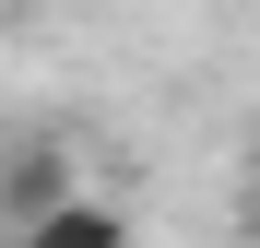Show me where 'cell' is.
I'll use <instances>...</instances> for the list:
<instances>
[{"label":"cell","mask_w":260,"mask_h":248,"mask_svg":"<svg viewBox=\"0 0 260 248\" xmlns=\"http://www.w3.org/2000/svg\"><path fill=\"white\" fill-rule=\"evenodd\" d=\"M248 248H260V189H248Z\"/></svg>","instance_id":"3957f363"},{"label":"cell","mask_w":260,"mask_h":248,"mask_svg":"<svg viewBox=\"0 0 260 248\" xmlns=\"http://www.w3.org/2000/svg\"><path fill=\"white\" fill-rule=\"evenodd\" d=\"M0 248H142V225H130V201H107V189H71V201H48L36 225H12Z\"/></svg>","instance_id":"7a4b0ae2"},{"label":"cell","mask_w":260,"mask_h":248,"mask_svg":"<svg viewBox=\"0 0 260 248\" xmlns=\"http://www.w3.org/2000/svg\"><path fill=\"white\" fill-rule=\"evenodd\" d=\"M71 189H95V178H83V154H71L59 130L0 142V236H12V225H36V213H48V201H71Z\"/></svg>","instance_id":"6da1fadb"}]
</instances>
